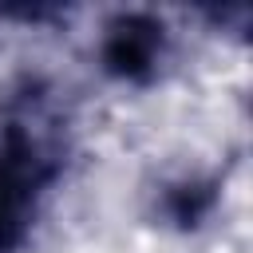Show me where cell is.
<instances>
[{"instance_id":"cell-1","label":"cell","mask_w":253,"mask_h":253,"mask_svg":"<svg viewBox=\"0 0 253 253\" xmlns=\"http://www.w3.org/2000/svg\"><path fill=\"white\" fill-rule=\"evenodd\" d=\"M43 83L24 79L0 123V253H20L40 221L43 198L63 174V150L43 126Z\"/></svg>"},{"instance_id":"cell-2","label":"cell","mask_w":253,"mask_h":253,"mask_svg":"<svg viewBox=\"0 0 253 253\" xmlns=\"http://www.w3.org/2000/svg\"><path fill=\"white\" fill-rule=\"evenodd\" d=\"M170 51V32L154 12H115L99 36V67L115 83L146 87L158 79Z\"/></svg>"},{"instance_id":"cell-3","label":"cell","mask_w":253,"mask_h":253,"mask_svg":"<svg viewBox=\"0 0 253 253\" xmlns=\"http://www.w3.org/2000/svg\"><path fill=\"white\" fill-rule=\"evenodd\" d=\"M221 206V178L217 174H182L158 186L154 194V217L178 233L202 229Z\"/></svg>"},{"instance_id":"cell-4","label":"cell","mask_w":253,"mask_h":253,"mask_svg":"<svg viewBox=\"0 0 253 253\" xmlns=\"http://www.w3.org/2000/svg\"><path fill=\"white\" fill-rule=\"evenodd\" d=\"M67 8L63 4H0V20H16V24H51V20H63Z\"/></svg>"}]
</instances>
